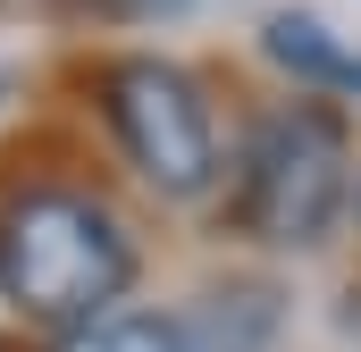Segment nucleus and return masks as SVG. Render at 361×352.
<instances>
[{
    "label": "nucleus",
    "mask_w": 361,
    "mask_h": 352,
    "mask_svg": "<svg viewBox=\"0 0 361 352\" xmlns=\"http://www.w3.org/2000/svg\"><path fill=\"white\" fill-rule=\"evenodd\" d=\"M269 51L294 68V76H311V84L361 92V51H345L319 17H269Z\"/></svg>",
    "instance_id": "4"
},
{
    "label": "nucleus",
    "mask_w": 361,
    "mask_h": 352,
    "mask_svg": "<svg viewBox=\"0 0 361 352\" xmlns=\"http://www.w3.org/2000/svg\"><path fill=\"white\" fill-rule=\"evenodd\" d=\"M101 109L126 143V160L143 184H160L169 201H193L210 193L219 176V126H210V101L202 84L169 68V59H118L101 68Z\"/></svg>",
    "instance_id": "3"
},
{
    "label": "nucleus",
    "mask_w": 361,
    "mask_h": 352,
    "mask_svg": "<svg viewBox=\"0 0 361 352\" xmlns=\"http://www.w3.org/2000/svg\"><path fill=\"white\" fill-rule=\"evenodd\" d=\"M345 201V126L319 101H286L244 143L235 227L261 244H319Z\"/></svg>",
    "instance_id": "2"
},
{
    "label": "nucleus",
    "mask_w": 361,
    "mask_h": 352,
    "mask_svg": "<svg viewBox=\"0 0 361 352\" xmlns=\"http://www.w3.org/2000/svg\"><path fill=\"white\" fill-rule=\"evenodd\" d=\"M135 277L118 210L76 184H25L0 201V302L51 327H92Z\"/></svg>",
    "instance_id": "1"
},
{
    "label": "nucleus",
    "mask_w": 361,
    "mask_h": 352,
    "mask_svg": "<svg viewBox=\"0 0 361 352\" xmlns=\"http://www.w3.org/2000/svg\"><path fill=\"white\" fill-rule=\"evenodd\" d=\"M101 8H126V17H143V8H177V0H101Z\"/></svg>",
    "instance_id": "6"
},
{
    "label": "nucleus",
    "mask_w": 361,
    "mask_h": 352,
    "mask_svg": "<svg viewBox=\"0 0 361 352\" xmlns=\"http://www.w3.org/2000/svg\"><path fill=\"white\" fill-rule=\"evenodd\" d=\"M51 352H185V336L169 319H92V327H68Z\"/></svg>",
    "instance_id": "5"
}]
</instances>
